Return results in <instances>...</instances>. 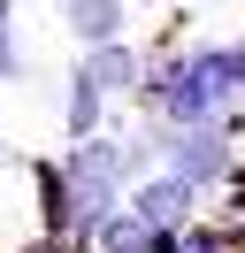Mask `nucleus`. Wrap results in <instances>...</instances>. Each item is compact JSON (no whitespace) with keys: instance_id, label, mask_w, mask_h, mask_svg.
Wrapping results in <instances>:
<instances>
[{"instance_id":"1","label":"nucleus","mask_w":245,"mask_h":253,"mask_svg":"<svg viewBox=\"0 0 245 253\" xmlns=\"http://www.w3.org/2000/svg\"><path fill=\"white\" fill-rule=\"evenodd\" d=\"M199 200H207V192H199L192 176H176L168 161H161V169H146V176L130 184V207L153 222V230H192V222H199Z\"/></svg>"},{"instance_id":"2","label":"nucleus","mask_w":245,"mask_h":253,"mask_svg":"<svg viewBox=\"0 0 245 253\" xmlns=\"http://www.w3.org/2000/svg\"><path fill=\"white\" fill-rule=\"evenodd\" d=\"M115 123V100H107V84L92 77L84 62L61 69V138H100V130Z\"/></svg>"},{"instance_id":"3","label":"nucleus","mask_w":245,"mask_h":253,"mask_svg":"<svg viewBox=\"0 0 245 253\" xmlns=\"http://www.w3.org/2000/svg\"><path fill=\"white\" fill-rule=\"evenodd\" d=\"M84 69H92V77L107 84V100H115V108H122V100H138V92H146V77H153V62H146V54L130 46V39L84 46Z\"/></svg>"},{"instance_id":"4","label":"nucleus","mask_w":245,"mask_h":253,"mask_svg":"<svg viewBox=\"0 0 245 253\" xmlns=\"http://www.w3.org/2000/svg\"><path fill=\"white\" fill-rule=\"evenodd\" d=\"M54 16L77 46H107V39L130 31V0H54Z\"/></svg>"},{"instance_id":"5","label":"nucleus","mask_w":245,"mask_h":253,"mask_svg":"<svg viewBox=\"0 0 245 253\" xmlns=\"http://www.w3.org/2000/svg\"><path fill=\"white\" fill-rule=\"evenodd\" d=\"M184 253H245V238L230 230V222H192V230H184Z\"/></svg>"},{"instance_id":"6","label":"nucleus","mask_w":245,"mask_h":253,"mask_svg":"<svg viewBox=\"0 0 245 253\" xmlns=\"http://www.w3.org/2000/svg\"><path fill=\"white\" fill-rule=\"evenodd\" d=\"M23 77V46H15V0H0V84Z\"/></svg>"}]
</instances>
